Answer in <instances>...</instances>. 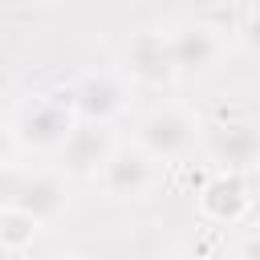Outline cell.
Returning a JSON list of instances; mask_svg holds the SVG:
<instances>
[{
	"label": "cell",
	"instance_id": "6da1fadb",
	"mask_svg": "<svg viewBox=\"0 0 260 260\" xmlns=\"http://www.w3.org/2000/svg\"><path fill=\"white\" fill-rule=\"evenodd\" d=\"M77 130V114L69 106V93H37L12 114V134L28 150H61L69 134Z\"/></svg>",
	"mask_w": 260,
	"mask_h": 260
},
{
	"label": "cell",
	"instance_id": "7a4b0ae2",
	"mask_svg": "<svg viewBox=\"0 0 260 260\" xmlns=\"http://www.w3.org/2000/svg\"><path fill=\"white\" fill-rule=\"evenodd\" d=\"M203 138V126L191 110L183 106H162V110H150L142 122H138V134H134V146L142 154H150L154 162H179L195 150V142Z\"/></svg>",
	"mask_w": 260,
	"mask_h": 260
},
{
	"label": "cell",
	"instance_id": "3957f363",
	"mask_svg": "<svg viewBox=\"0 0 260 260\" xmlns=\"http://www.w3.org/2000/svg\"><path fill=\"white\" fill-rule=\"evenodd\" d=\"M199 142L207 158L228 175H244L260 167V122H215V126H203Z\"/></svg>",
	"mask_w": 260,
	"mask_h": 260
},
{
	"label": "cell",
	"instance_id": "277c9868",
	"mask_svg": "<svg viewBox=\"0 0 260 260\" xmlns=\"http://www.w3.org/2000/svg\"><path fill=\"white\" fill-rule=\"evenodd\" d=\"M126 98H130L126 81L114 73H85L69 89V106H73L77 122H93V126H110L126 110Z\"/></svg>",
	"mask_w": 260,
	"mask_h": 260
},
{
	"label": "cell",
	"instance_id": "5b68a950",
	"mask_svg": "<svg viewBox=\"0 0 260 260\" xmlns=\"http://www.w3.org/2000/svg\"><path fill=\"white\" fill-rule=\"evenodd\" d=\"M98 179H102L106 195H114V199H142L158 183V162L150 154H142L138 146H118Z\"/></svg>",
	"mask_w": 260,
	"mask_h": 260
},
{
	"label": "cell",
	"instance_id": "8992f818",
	"mask_svg": "<svg viewBox=\"0 0 260 260\" xmlns=\"http://www.w3.org/2000/svg\"><path fill=\"white\" fill-rule=\"evenodd\" d=\"M118 142L110 134V126H93V122H77V130L69 134V142L61 146V167L65 175L77 179H98L106 171V162L114 158Z\"/></svg>",
	"mask_w": 260,
	"mask_h": 260
},
{
	"label": "cell",
	"instance_id": "52a82bcc",
	"mask_svg": "<svg viewBox=\"0 0 260 260\" xmlns=\"http://www.w3.org/2000/svg\"><path fill=\"white\" fill-rule=\"evenodd\" d=\"M122 61H126V73H130L134 81L154 85V89H162V85H171V81L179 77L171 41H167L162 32H138V37H130Z\"/></svg>",
	"mask_w": 260,
	"mask_h": 260
},
{
	"label": "cell",
	"instance_id": "ba28073f",
	"mask_svg": "<svg viewBox=\"0 0 260 260\" xmlns=\"http://www.w3.org/2000/svg\"><path fill=\"white\" fill-rule=\"evenodd\" d=\"M195 195H199V215L211 219V223H240L252 211V191H248L244 175L219 171V175L203 179V187Z\"/></svg>",
	"mask_w": 260,
	"mask_h": 260
},
{
	"label": "cell",
	"instance_id": "9c48e42d",
	"mask_svg": "<svg viewBox=\"0 0 260 260\" xmlns=\"http://www.w3.org/2000/svg\"><path fill=\"white\" fill-rule=\"evenodd\" d=\"M8 207L32 215L37 223H49V219L65 215V207H69V187H65L57 175H45V171H32V175L20 171V183H16Z\"/></svg>",
	"mask_w": 260,
	"mask_h": 260
},
{
	"label": "cell",
	"instance_id": "30bf717a",
	"mask_svg": "<svg viewBox=\"0 0 260 260\" xmlns=\"http://www.w3.org/2000/svg\"><path fill=\"white\" fill-rule=\"evenodd\" d=\"M167 41H171V53H175L179 73H207L219 61V28L203 24L199 16L175 24L167 32Z\"/></svg>",
	"mask_w": 260,
	"mask_h": 260
},
{
	"label": "cell",
	"instance_id": "8fae6325",
	"mask_svg": "<svg viewBox=\"0 0 260 260\" xmlns=\"http://www.w3.org/2000/svg\"><path fill=\"white\" fill-rule=\"evenodd\" d=\"M37 232H41V223H37L32 215H24V211H16V207H0V248L24 252V248L37 240Z\"/></svg>",
	"mask_w": 260,
	"mask_h": 260
},
{
	"label": "cell",
	"instance_id": "7c38bea8",
	"mask_svg": "<svg viewBox=\"0 0 260 260\" xmlns=\"http://www.w3.org/2000/svg\"><path fill=\"white\" fill-rule=\"evenodd\" d=\"M240 41H244L252 53H260V4L244 8V16H240Z\"/></svg>",
	"mask_w": 260,
	"mask_h": 260
},
{
	"label": "cell",
	"instance_id": "4fadbf2b",
	"mask_svg": "<svg viewBox=\"0 0 260 260\" xmlns=\"http://www.w3.org/2000/svg\"><path fill=\"white\" fill-rule=\"evenodd\" d=\"M16 150H20V142L12 134V122H0V167H12Z\"/></svg>",
	"mask_w": 260,
	"mask_h": 260
},
{
	"label": "cell",
	"instance_id": "5bb4252c",
	"mask_svg": "<svg viewBox=\"0 0 260 260\" xmlns=\"http://www.w3.org/2000/svg\"><path fill=\"white\" fill-rule=\"evenodd\" d=\"M236 260H260V232H252L248 240H240V248H236Z\"/></svg>",
	"mask_w": 260,
	"mask_h": 260
},
{
	"label": "cell",
	"instance_id": "9a60e30c",
	"mask_svg": "<svg viewBox=\"0 0 260 260\" xmlns=\"http://www.w3.org/2000/svg\"><path fill=\"white\" fill-rule=\"evenodd\" d=\"M179 260H195V256H179Z\"/></svg>",
	"mask_w": 260,
	"mask_h": 260
},
{
	"label": "cell",
	"instance_id": "2e32d148",
	"mask_svg": "<svg viewBox=\"0 0 260 260\" xmlns=\"http://www.w3.org/2000/svg\"><path fill=\"white\" fill-rule=\"evenodd\" d=\"M65 260H77V256H65Z\"/></svg>",
	"mask_w": 260,
	"mask_h": 260
}]
</instances>
